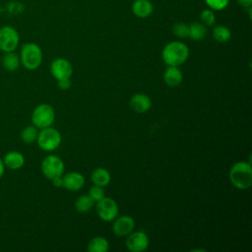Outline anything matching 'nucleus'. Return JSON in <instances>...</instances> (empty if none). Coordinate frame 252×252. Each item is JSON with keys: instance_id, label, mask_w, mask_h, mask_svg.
Returning <instances> with one entry per match:
<instances>
[{"instance_id": "obj_1", "label": "nucleus", "mask_w": 252, "mask_h": 252, "mask_svg": "<svg viewBox=\"0 0 252 252\" xmlns=\"http://www.w3.org/2000/svg\"><path fill=\"white\" fill-rule=\"evenodd\" d=\"M189 57L188 46L180 41L173 40L165 44L161 50V59L167 66H180Z\"/></svg>"}, {"instance_id": "obj_2", "label": "nucleus", "mask_w": 252, "mask_h": 252, "mask_svg": "<svg viewBox=\"0 0 252 252\" xmlns=\"http://www.w3.org/2000/svg\"><path fill=\"white\" fill-rule=\"evenodd\" d=\"M229 180L239 190H246L252 185V167L248 161H237L229 169Z\"/></svg>"}, {"instance_id": "obj_3", "label": "nucleus", "mask_w": 252, "mask_h": 252, "mask_svg": "<svg viewBox=\"0 0 252 252\" xmlns=\"http://www.w3.org/2000/svg\"><path fill=\"white\" fill-rule=\"evenodd\" d=\"M41 48L33 42H27L22 45L20 51V61L22 65L28 70L37 69L42 62Z\"/></svg>"}, {"instance_id": "obj_4", "label": "nucleus", "mask_w": 252, "mask_h": 252, "mask_svg": "<svg viewBox=\"0 0 252 252\" xmlns=\"http://www.w3.org/2000/svg\"><path fill=\"white\" fill-rule=\"evenodd\" d=\"M61 141L62 137L60 132L57 129L49 126L40 129L35 142L41 150L45 152H52L60 146Z\"/></svg>"}, {"instance_id": "obj_5", "label": "nucleus", "mask_w": 252, "mask_h": 252, "mask_svg": "<svg viewBox=\"0 0 252 252\" xmlns=\"http://www.w3.org/2000/svg\"><path fill=\"white\" fill-rule=\"evenodd\" d=\"M55 120V110L48 103L36 105L32 113V122L37 129L49 127Z\"/></svg>"}, {"instance_id": "obj_6", "label": "nucleus", "mask_w": 252, "mask_h": 252, "mask_svg": "<svg viewBox=\"0 0 252 252\" xmlns=\"http://www.w3.org/2000/svg\"><path fill=\"white\" fill-rule=\"evenodd\" d=\"M40 167L43 175L50 180L62 176L65 170V164L63 159L55 155L46 156L42 159Z\"/></svg>"}, {"instance_id": "obj_7", "label": "nucleus", "mask_w": 252, "mask_h": 252, "mask_svg": "<svg viewBox=\"0 0 252 252\" xmlns=\"http://www.w3.org/2000/svg\"><path fill=\"white\" fill-rule=\"evenodd\" d=\"M95 211L98 218L103 221H112L119 212V208L114 199L110 197H103L96 202Z\"/></svg>"}, {"instance_id": "obj_8", "label": "nucleus", "mask_w": 252, "mask_h": 252, "mask_svg": "<svg viewBox=\"0 0 252 252\" xmlns=\"http://www.w3.org/2000/svg\"><path fill=\"white\" fill-rule=\"evenodd\" d=\"M20 35L17 30L11 26L0 28V50L3 52L15 51L19 45Z\"/></svg>"}, {"instance_id": "obj_9", "label": "nucleus", "mask_w": 252, "mask_h": 252, "mask_svg": "<svg viewBox=\"0 0 252 252\" xmlns=\"http://www.w3.org/2000/svg\"><path fill=\"white\" fill-rule=\"evenodd\" d=\"M150 245L149 236L145 231L137 230L132 231L127 235L125 246L131 252H143L148 249Z\"/></svg>"}, {"instance_id": "obj_10", "label": "nucleus", "mask_w": 252, "mask_h": 252, "mask_svg": "<svg viewBox=\"0 0 252 252\" xmlns=\"http://www.w3.org/2000/svg\"><path fill=\"white\" fill-rule=\"evenodd\" d=\"M49 70L52 77L56 81L62 79H70L73 74V66L71 62L62 57L54 59L50 64Z\"/></svg>"}, {"instance_id": "obj_11", "label": "nucleus", "mask_w": 252, "mask_h": 252, "mask_svg": "<svg viewBox=\"0 0 252 252\" xmlns=\"http://www.w3.org/2000/svg\"><path fill=\"white\" fill-rule=\"evenodd\" d=\"M135 228V220L131 216L123 215L113 220L112 231L116 236L122 237L130 234Z\"/></svg>"}, {"instance_id": "obj_12", "label": "nucleus", "mask_w": 252, "mask_h": 252, "mask_svg": "<svg viewBox=\"0 0 252 252\" xmlns=\"http://www.w3.org/2000/svg\"><path fill=\"white\" fill-rule=\"evenodd\" d=\"M129 105L133 111L137 113H145L151 109L152 99L146 94L137 93L131 96Z\"/></svg>"}, {"instance_id": "obj_13", "label": "nucleus", "mask_w": 252, "mask_h": 252, "mask_svg": "<svg viewBox=\"0 0 252 252\" xmlns=\"http://www.w3.org/2000/svg\"><path fill=\"white\" fill-rule=\"evenodd\" d=\"M63 187L69 191H78L85 185V176L78 171H71L62 175Z\"/></svg>"}, {"instance_id": "obj_14", "label": "nucleus", "mask_w": 252, "mask_h": 252, "mask_svg": "<svg viewBox=\"0 0 252 252\" xmlns=\"http://www.w3.org/2000/svg\"><path fill=\"white\" fill-rule=\"evenodd\" d=\"M132 13L140 19L150 17L154 12V5L150 0H135L131 6Z\"/></svg>"}, {"instance_id": "obj_15", "label": "nucleus", "mask_w": 252, "mask_h": 252, "mask_svg": "<svg viewBox=\"0 0 252 252\" xmlns=\"http://www.w3.org/2000/svg\"><path fill=\"white\" fill-rule=\"evenodd\" d=\"M183 81V74L177 66H168L163 73V82L170 88L179 86Z\"/></svg>"}, {"instance_id": "obj_16", "label": "nucleus", "mask_w": 252, "mask_h": 252, "mask_svg": "<svg viewBox=\"0 0 252 252\" xmlns=\"http://www.w3.org/2000/svg\"><path fill=\"white\" fill-rule=\"evenodd\" d=\"M3 162L5 167L12 170H17L23 167L25 164V157L18 151H10L4 156Z\"/></svg>"}, {"instance_id": "obj_17", "label": "nucleus", "mask_w": 252, "mask_h": 252, "mask_svg": "<svg viewBox=\"0 0 252 252\" xmlns=\"http://www.w3.org/2000/svg\"><path fill=\"white\" fill-rule=\"evenodd\" d=\"M91 180L94 185H97L100 187H105L110 183L111 175L110 172L103 167H96L93 170L91 174Z\"/></svg>"}, {"instance_id": "obj_18", "label": "nucleus", "mask_w": 252, "mask_h": 252, "mask_svg": "<svg viewBox=\"0 0 252 252\" xmlns=\"http://www.w3.org/2000/svg\"><path fill=\"white\" fill-rule=\"evenodd\" d=\"M1 64L3 66L4 69H6L7 71L10 72H14L16 71L20 64V56L15 53L14 51H9V52H4L3 56L1 57Z\"/></svg>"}, {"instance_id": "obj_19", "label": "nucleus", "mask_w": 252, "mask_h": 252, "mask_svg": "<svg viewBox=\"0 0 252 252\" xmlns=\"http://www.w3.org/2000/svg\"><path fill=\"white\" fill-rule=\"evenodd\" d=\"M208 32L207 27L201 22H193L188 26V37L192 40H202Z\"/></svg>"}, {"instance_id": "obj_20", "label": "nucleus", "mask_w": 252, "mask_h": 252, "mask_svg": "<svg viewBox=\"0 0 252 252\" xmlns=\"http://www.w3.org/2000/svg\"><path fill=\"white\" fill-rule=\"evenodd\" d=\"M109 249L108 240L103 236H94L89 243L87 250L89 252H106Z\"/></svg>"}, {"instance_id": "obj_21", "label": "nucleus", "mask_w": 252, "mask_h": 252, "mask_svg": "<svg viewBox=\"0 0 252 252\" xmlns=\"http://www.w3.org/2000/svg\"><path fill=\"white\" fill-rule=\"evenodd\" d=\"M94 204V201L89 196V194L81 195L79 198H77L75 202V209L80 214H86L93 209Z\"/></svg>"}, {"instance_id": "obj_22", "label": "nucleus", "mask_w": 252, "mask_h": 252, "mask_svg": "<svg viewBox=\"0 0 252 252\" xmlns=\"http://www.w3.org/2000/svg\"><path fill=\"white\" fill-rule=\"evenodd\" d=\"M213 37L217 42L224 43L231 38V32L227 27L219 25L216 26L213 30Z\"/></svg>"}, {"instance_id": "obj_23", "label": "nucleus", "mask_w": 252, "mask_h": 252, "mask_svg": "<svg viewBox=\"0 0 252 252\" xmlns=\"http://www.w3.org/2000/svg\"><path fill=\"white\" fill-rule=\"evenodd\" d=\"M37 135H38V131L34 125L26 126L20 134L22 141L26 144H32L33 142H35Z\"/></svg>"}, {"instance_id": "obj_24", "label": "nucleus", "mask_w": 252, "mask_h": 252, "mask_svg": "<svg viewBox=\"0 0 252 252\" xmlns=\"http://www.w3.org/2000/svg\"><path fill=\"white\" fill-rule=\"evenodd\" d=\"M200 20H201V23H203L206 27L213 26L216 23L215 11H213L210 8L202 10V12L200 14Z\"/></svg>"}, {"instance_id": "obj_25", "label": "nucleus", "mask_w": 252, "mask_h": 252, "mask_svg": "<svg viewBox=\"0 0 252 252\" xmlns=\"http://www.w3.org/2000/svg\"><path fill=\"white\" fill-rule=\"evenodd\" d=\"M172 32L178 38H186L188 37V25L183 22H178L173 25Z\"/></svg>"}, {"instance_id": "obj_26", "label": "nucleus", "mask_w": 252, "mask_h": 252, "mask_svg": "<svg viewBox=\"0 0 252 252\" xmlns=\"http://www.w3.org/2000/svg\"><path fill=\"white\" fill-rule=\"evenodd\" d=\"M204 1L207 4L208 8L212 9L213 11H222L229 4V0H204Z\"/></svg>"}, {"instance_id": "obj_27", "label": "nucleus", "mask_w": 252, "mask_h": 252, "mask_svg": "<svg viewBox=\"0 0 252 252\" xmlns=\"http://www.w3.org/2000/svg\"><path fill=\"white\" fill-rule=\"evenodd\" d=\"M89 196L94 201V202H98L99 200H101L103 197H105V192L103 190V187L97 186V185H94L90 188L89 190Z\"/></svg>"}, {"instance_id": "obj_28", "label": "nucleus", "mask_w": 252, "mask_h": 252, "mask_svg": "<svg viewBox=\"0 0 252 252\" xmlns=\"http://www.w3.org/2000/svg\"><path fill=\"white\" fill-rule=\"evenodd\" d=\"M72 83L70 81V79H62V80H58L57 81V87L59 90L62 91H66L68 89H70Z\"/></svg>"}, {"instance_id": "obj_29", "label": "nucleus", "mask_w": 252, "mask_h": 252, "mask_svg": "<svg viewBox=\"0 0 252 252\" xmlns=\"http://www.w3.org/2000/svg\"><path fill=\"white\" fill-rule=\"evenodd\" d=\"M236 1H237L238 5L244 9L252 7V0H236Z\"/></svg>"}, {"instance_id": "obj_30", "label": "nucleus", "mask_w": 252, "mask_h": 252, "mask_svg": "<svg viewBox=\"0 0 252 252\" xmlns=\"http://www.w3.org/2000/svg\"><path fill=\"white\" fill-rule=\"evenodd\" d=\"M52 181V184L53 186L55 187H63V180H62V176H59V177H56L54 179L51 180Z\"/></svg>"}, {"instance_id": "obj_31", "label": "nucleus", "mask_w": 252, "mask_h": 252, "mask_svg": "<svg viewBox=\"0 0 252 252\" xmlns=\"http://www.w3.org/2000/svg\"><path fill=\"white\" fill-rule=\"evenodd\" d=\"M5 165H4V162H3V159L0 158V178L4 175V172H5Z\"/></svg>"}]
</instances>
